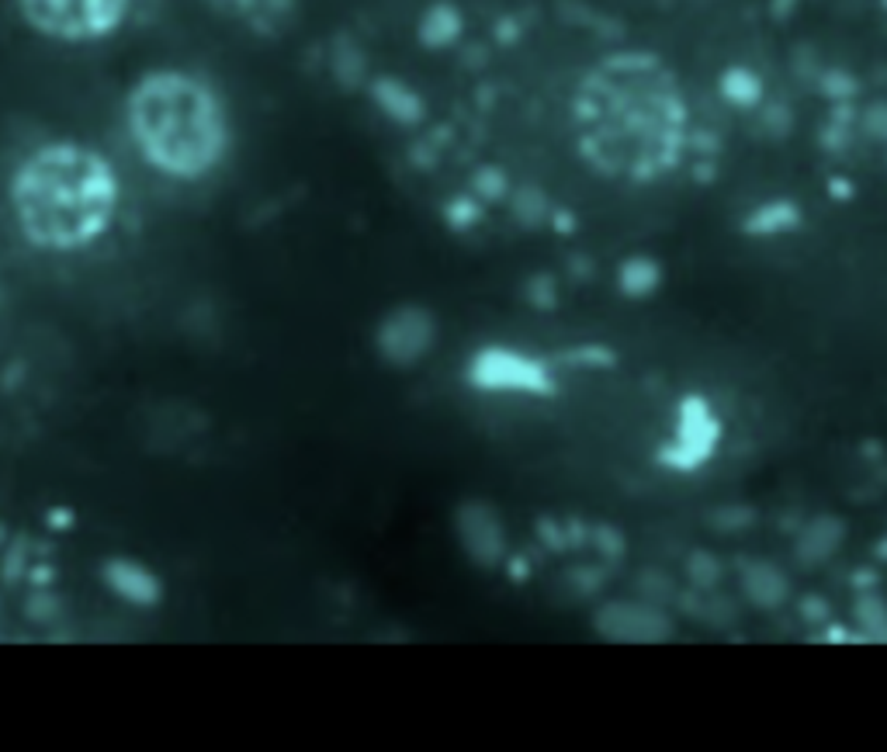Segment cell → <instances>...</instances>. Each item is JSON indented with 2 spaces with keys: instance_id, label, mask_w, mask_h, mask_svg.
<instances>
[{
  "instance_id": "cell-1",
  "label": "cell",
  "mask_w": 887,
  "mask_h": 752,
  "mask_svg": "<svg viewBox=\"0 0 887 752\" xmlns=\"http://www.w3.org/2000/svg\"><path fill=\"white\" fill-rule=\"evenodd\" d=\"M687 98L652 52H614L587 70L572 98V136L596 174L625 184L666 177L687 146Z\"/></svg>"
},
{
  "instance_id": "cell-4",
  "label": "cell",
  "mask_w": 887,
  "mask_h": 752,
  "mask_svg": "<svg viewBox=\"0 0 887 752\" xmlns=\"http://www.w3.org/2000/svg\"><path fill=\"white\" fill-rule=\"evenodd\" d=\"M25 22L60 42H90L115 32L128 0H17Z\"/></svg>"
},
{
  "instance_id": "cell-2",
  "label": "cell",
  "mask_w": 887,
  "mask_h": 752,
  "mask_svg": "<svg viewBox=\"0 0 887 752\" xmlns=\"http://www.w3.org/2000/svg\"><path fill=\"white\" fill-rule=\"evenodd\" d=\"M11 201L22 233L46 250H77L98 239L119 205L108 160L81 143H52L22 163Z\"/></svg>"
},
{
  "instance_id": "cell-3",
  "label": "cell",
  "mask_w": 887,
  "mask_h": 752,
  "mask_svg": "<svg viewBox=\"0 0 887 752\" xmlns=\"http://www.w3.org/2000/svg\"><path fill=\"white\" fill-rule=\"evenodd\" d=\"M128 128L139 153L170 177H201L225 153V115L215 94L177 70L149 73L128 94Z\"/></svg>"
}]
</instances>
